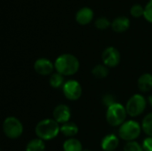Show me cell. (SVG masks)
<instances>
[{
	"label": "cell",
	"instance_id": "8992f818",
	"mask_svg": "<svg viewBox=\"0 0 152 151\" xmlns=\"http://www.w3.org/2000/svg\"><path fill=\"white\" fill-rule=\"evenodd\" d=\"M3 132L9 139H18L23 133V125L17 117H7L3 122Z\"/></svg>",
	"mask_w": 152,
	"mask_h": 151
},
{
	"label": "cell",
	"instance_id": "83f0119b",
	"mask_svg": "<svg viewBox=\"0 0 152 151\" xmlns=\"http://www.w3.org/2000/svg\"><path fill=\"white\" fill-rule=\"evenodd\" d=\"M83 151H91L90 150H88V149H85V150H83Z\"/></svg>",
	"mask_w": 152,
	"mask_h": 151
},
{
	"label": "cell",
	"instance_id": "30bf717a",
	"mask_svg": "<svg viewBox=\"0 0 152 151\" xmlns=\"http://www.w3.org/2000/svg\"><path fill=\"white\" fill-rule=\"evenodd\" d=\"M53 118L60 125L69 122L71 118V110L66 104L57 105L53 111Z\"/></svg>",
	"mask_w": 152,
	"mask_h": 151
},
{
	"label": "cell",
	"instance_id": "277c9868",
	"mask_svg": "<svg viewBox=\"0 0 152 151\" xmlns=\"http://www.w3.org/2000/svg\"><path fill=\"white\" fill-rule=\"evenodd\" d=\"M142 131V125L134 120H126L118 127V137L128 142L139 138Z\"/></svg>",
	"mask_w": 152,
	"mask_h": 151
},
{
	"label": "cell",
	"instance_id": "9c48e42d",
	"mask_svg": "<svg viewBox=\"0 0 152 151\" xmlns=\"http://www.w3.org/2000/svg\"><path fill=\"white\" fill-rule=\"evenodd\" d=\"M34 70L41 76H51L53 73L54 63L47 58H39L34 62Z\"/></svg>",
	"mask_w": 152,
	"mask_h": 151
},
{
	"label": "cell",
	"instance_id": "cb8c5ba5",
	"mask_svg": "<svg viewBox=\"0 0 152 151\" xmlns=\"http://www.w3.org/2000/svg\"><path fill=\"white\" fill-rule=\"evenodd\" d=\"M143 17L147 21H149L150 23H152V0H150L144 6Z\"/></svg>",
	"mask_w": 152,
	"mask_h": 151
},
{
	"label": "cell",
	"instance_id": "484cf974",
	"mask_svg": "<svg viewBox=\"0 0 152 151\" xmlns=\"http://www.w3.org/2000/svg\"><path fill=\"white\" fill-rule=\"evenodd\" d=\"M142 149L143 151H152V137L147 136L142 142Z\"/></svg>",
	"mask_w": 152,
	"mask_h": 151
},
{
	"label": "cell",
	"instance_id": "9a60e30c",
	"mask_svg": "<svg viewBox=\"0 0 152 151\" xmlns=\"http://www.w3.org/2000/svg\"><path fill=\"white\" fill-rule=\"evenodd\" d=\"M78 126L73 122H68L63 125H61V133L65 137L74 138L78 133Z\"/></svg>",
	"mask_w": 152,
	"mask_h": 151
},
{
	"label": "cell",
	"instance_id": "e0dca14e",
	"mask_svg": "<svg viewBox=\"0 0 152 151\" xmlns=\"http://www.w3.org/2000/svg\"><path fill=\"white\" fill-rule=\"evenodd\" d=\"M26 151H45V143L39 138H35L30 140L26 145Z\"/></svg>",
	"mask_w": 152,
	"mask_h": 151
},
{
	"label": "cell",
	"instance_id": "44dd1931",
	"mask_svg": "<svg viewBox=\"0 0 152 151\" xmlns=\"http://www.w3.org/2000/svg\"><path fill=\"white\" fill-rule=\"evenodd\" d=\"M94 26H95L96 28L103 30V29H106V28L111 27V22L106 17H99L98 19L95 20Z\"/></svg>",
	"mask_w": 152,
	"mask_h": 151
},
{
	"label": "cell",
	"instance_id": "52a82bcc",
	"mask_svg": "<svg viewBox=\"0 0 152 151\" xmlns=\"http://www.w3.org/2000/svg\"><path fill=\"white\" fill-rule=\"evenodd\" d=\"M61 89L65 98L72 101H77L81 97L83 92L80 83L74 79L67 80Z\"/></svg>",
	"mask_w": 152,
	"mask_h": 151
},
{
	"label": "cell",
	"instance_id": "7402d4cb",
	"mask_svg": "<svg viewBox=\"0 0 152 151\" xmlns=\"http://www.w3.org/2000/svg\"><path fill=\"white\" fill-rule=\"evenodd\" d=\"M123 151H143L142 144L137 142L136 141L128 142L125 144Z\"/></svg>",
	"mask_w": 152,
	"mask_h": 151
},
{
	"label": "cell",
	"instance_id": "5b68a950",
	"mask_svg": "<svg viewBox=\"0 0 152 151\" xmlns=\"http://www.w3.org/2000/svg\"><path fill=\"white\" fill-rule=\"evenodd\" d=\"M147 102L148 101L142 94H134L129 98L125 106L127 115L131 117H136L141 116L146 109Z\"/></svg>",
	"mask_w": 152,
	"mask_h": 151
},
{
	"label": "cell",
	"instance_id": "d4e9b609",
	"mask_svg": "<svg viewBox=\"0 0 152 151\" xmlns=\"http://www.w3.org/2000/svg\"><path fill=\"white\" fill-rule=\"evenodd\" d=\"M116 100L115 97L111 94H105L102 98V103L104 104V106H106L107 108H109L110 106L113 105L114 103H116Z\"/></svg>",
	"mask_w": 152,
	"mask_h": 151
},
{
	"label": "cell",
	"instance_id": "ffe728a7",
	"mask_svg": "<svg viewBox=\"0 0 152 151\" xmlns=\"http://www.w3.org/2000/svg\"><path fill=\"white\" fill-rule=\"evenodd\" d=\"M142 128L147 136L152 137V112L147 114L143 117L142 123Z\"/></svg>",
	"mask_w": 152,
	"mask_h": 151
},
{
	"label": "cell",
	"instance_id": "4316f807",
	"mask_svg": "<svg viewBox=\"0 0 152 151\" xmlns=\"http://www.w3.org/2000/svg\"><path fill=\"white\" fill-rule=\"evenodd\" d=\"M148 102H149V104L151 105V107L152 108V94L148 97Z\"/></svg>",
	"mask_w": 152,
	"mask_h": 151
},
{
	"label": "cell",
	"instance_id": "7a4b0ae2",
	"mask_svg": "<svg viewBox=\"0 0 152 151\" xmlns=\"http://www.w3.org/2000/svg\"><path fill=\"white\" fill-rule=\"evenodd\" d=\"M61 133V125L53 118H45L39 121L35 127L37 138L42 141H51L56 138Z\"/></svg>",
	"mask_w": 152,
	"mask_h": 151
},
{
	"label": "cell",
	"instance_id": "ac0fdd59",
	"mask_svg": "<svg viewBox=\"0 0 152 151\" xmlns=\"http://www.w3.org/2000/svg\"><path fill=\"white\" fill-rule=\"evenodd\" d=\"M65 82H66L65 81V77L61 75L58 72L53 73L50 76V78H49V84L54 89L62 88L64 84H65Z\"/></svg>",
	"mask_w": 152,
	"mask_h": 151
},
{
	"label": "cell",
	"instance_id": "ba28073f",
	"mask_svg": "<svg viewBox=\"0 0 152 151\" xmlns=\"http://www.w3.org/2000/svg\"><path fill=\"white\" fill-rule=\"evenodd\" d=\"M102 63L108 68H115L120 63L121 54L116 47L109 46L102 52Z\"/></svg>",
	"mask_w": 152,
	"mask_h": 151
},
{
	"label": "cell",
	"instance_id": "d6986e66",
	"mask_svg": "<svg viewBox=\"0 0 152 151\" xmlns=\"http://www.w3.org/2000/svg\"><path fill=\"white\" fill-rule=\"evenodd\" d=\"M92 74L95 78L103 79L109 75V68L104 64H97L93 68Z\"/></svg>",
	"mask_w": 152,
	"mask_h": 151
},
{
	"label": "cell",
	"instance_id": "3957f363",
	"mask_svg": "<svg viewBox=\"0 0 152 151\" xmlns=\"http://www.w3.org/2000/svg\"><path fill=\"white\" fill-rule=\"evenodd\" d=\"M127 116L126 107L118 102L110 106L106 110L107 123L113 127H119L122 124H124L126 121Z\"/></svg>",
	"mask_w": 152,
	"mask_h": 151
},
{
	"label": "cell",
	"instance_id": "5bb4252c",
	"mask_svg": "<svg viewBox=\"0 0 152 151\" xmlns=\"http://www.w3.org/2000/svg\"><path fill=\"white\" fill-rule=\"evenodd\" d=\"M137 85L142 93H149L152 90V74L144 73L140 76L137 81Z\"/></svg>",
	"mask_w": 152,
	"mask_h": 151
},
{
	"label": "cell",
	"instance_id": "4fadbf2b",
	"mask_svg": "<svg viewBox=\"0 0 152 151\" xmlns=\"http://www.w3.org/2000/svg\"><path fill=\"white\" fill-rule=\"evenodd\" d=\"M110 28L117 33H123L130 28V20L126 16H118L111 21Z\"/></svg>",
	"mask_w": 152,
	"mask_h": 151
},
{
	"label": "cell",
	"instance_id": "2e32d148",
	"mask_svg": "<svg viewBox=\"0 0 152 151\" xmlns=\"http://www.w3.org/2000/svg\"><path fill=\"white\" fill-rule=\"evenodd\" d=\"M63 151H83V145L79 140L77 138L67 139L62 145Z\"/></svg>",
	"mask_w": 152,
	"mask_h": 151
},
{
	"label": "cell",
	"instance_id": "603a6c76",
	"mask_svg": "<svg viewBox=\"0 0 152 151\" xmlns=\"http://www.w3.org/2000/svg\"><path fill=\"white\" fill-rule=\"evenodd\" d=\"M130 13L134 18H140L144 14V7L140 4H134L130 9Z\"/></svg>",
	"mask_w": 152,
	"mask_h": 151
},
{
	"label": "cell",
	"instance_id": "6da1fadb",
	"mask_svg": "<svg viewBox=\"0 0 152 151\" xmlns=\"http://www.w3.org/2000/svg\"><path fill=\"white\" fill-rule=\"evenodd\" d=\"M80 68L78 59L71 53H62L54 61L55 71L64 77L75 75Z\"/></svg>",
	"mask_w": 152,
	"mask_h": 151
},
{
	"label": "cell",
	"instance_id": "8fae6325",
	"mask_svg": "<svg viewBox=\"0 0 152 151\" xmlns=\"http://www.w3.org/2000/svg\"><path fill=\"white\" fill-rule=\"evenodd\" d=\"M119 137L114 133L105 135L101 142V148L103 151H114L119 145Z\"/></svg>",
	"mask_w": 152,
	"mask_h": 151
},
{
	"label": "cell",
	"instance_id": "7c38bea8",
	"mask_svg": "<svg viewBox=\"0 0 152 151\" xmlns=\"http://www.w3.org/2000/svg\"><path fill=\"white\" fill-rule=\"evenodd\" d=\"M94 19V11L90 7L80 8L75 15L76 21L80 25H87Z\"/></svg>",
	"mask_w": 152,
	"mask_h": 151
}]
</instances>
